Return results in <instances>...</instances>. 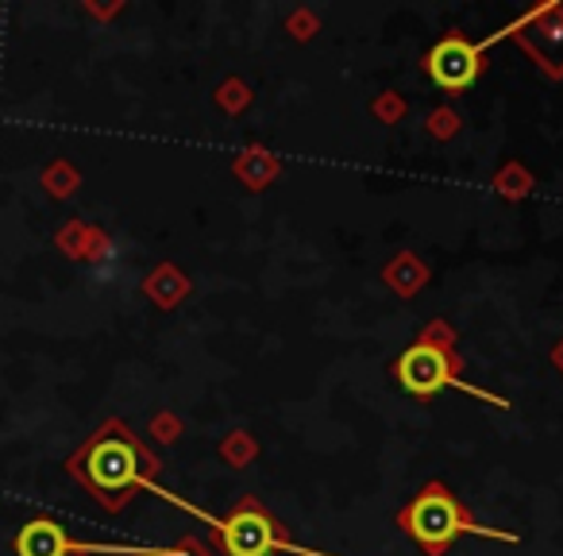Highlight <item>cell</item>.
<instances>
[{"mask_svg":"<svg viewBox=\"0 0 563 556\" xmlns=\"http://www.w3.org/2000/svg\"><path fill=\"white\" fill-rule=\"evenodd\" d=\"M66 468L93 491V499L109 510H120L135 491L163 494V487L155 483V471L163 464L151 453H143V445L132 437V429L120 422H104L78 453L70 456Z\"/></svg>","mask_w":563,"mask_h":556,"instance_id":"cell-1","label":"cell"},{"mask_svg":"<svg viewBox=\"0 0 563 556\" xmlns=\"http://www.w3.org/2000/svg\"><path fill=\"white\" fill-rule=\"evenodd\" d=\"M398 522H401V530H406L409 537H413L417 545L432 556L444 553V548L452 545L455 537H463V533H475V537H498V541H509V545L517 541V533H501V530H494V525H478L444 483L424 487V491L417 494L406 510H401Z\"/></svg>","mask_w":563,"mask_h":556,"instance_id":"cell-2","label":"cell"},{"mask_svg":"<svg viewBox=\"0 0 563 556\" xmlns=\"http://www.w3.org/2000/svg\"><path fill=\"white\" fill-rule=\"evenodd\" d=\"M189 514L205 517L209 525H217V537H220V548L228 556H271V553H286V556H329V553H313V548H301L294 545L286 533L278 530L271 514L258 506L255 499H243L232 506V514L224 517H209L205 510H194L186 502Z\"/></svg>","mask_w":563,"mask_h":556,"instance_id":"cell-3","label":"cell"},{"mask_svg":"<svg viewBox=\"0 0 563 556\" xmlns=\"http://www.w3.org/2000/svg\"><path fill=\"white\" fill-rule=\"evenodd\" d=\"M394 375H398L401 391H409L413 399H432V394L455 386V391H467L471 399L486 402V406H501V410L509 406V402L498 399V394L483 391V386H471L467 379H460V363H455V356L448 352V345L429 340V337H421L413 348H406V352L398 356Z\"/></svg>","mask_w":563,"mask_h":556,"instance_id":"cell-4","label":"cell"},{"mask_svg":"<svg viewBox=\"0 0 563 556\" xmlns=\"http://www.w3.org/2000/svg\"><path fill=\"white\" fill-rule=\"evenodd\" d=\"M16 556H181V548H147V545H81L66 537V530L51 517H32L16 533Z\"/></svg>","mask_w":563,"mask_h":556,"instance_id":"cell-5","label":"cell"},{"mask_svg":"<svg viewBox=\"0 0 563 556\" xmlns=\"http://www.w3.org/2000/svg\"><path fill=\"white\" fill-rule=\"evenodd\" d=\"M494 43V40H486ZM486 43H471L463 35H448L424 55V74L437 81L444 94H467L483 74V47Z\"/></svg>","mask_w":563,"mask_h":556,"instance_id":"cell-6","label":"cell"}]
</instances>
